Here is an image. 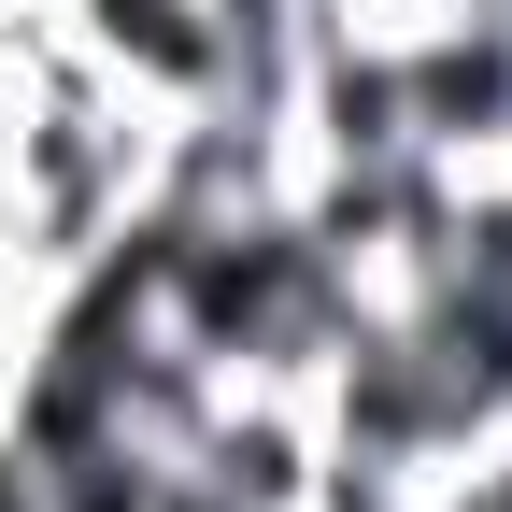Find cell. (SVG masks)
Returning <instances> with one entry per match:
<instances>
[{"label":"cell","mask_w":512,"mask_h":512,"mask_svg":"<svg viewBox=\"0 0 512 512\" xmlns=\"http://www.w3.org/2000/svg\"><path fill=\"white\" fill-rule=\"evenodd\" d=\"M384 57H399V143L441 157V171H498L512 157V15H413L384 29Z\"/></svg>","instance_id":"obj_1"},{"label":"cell","mask_w":512,"mask_h":512,"mask_svg":"<svg viewBox=\"0 0 512 512\" xmlns=\"http://www.w3.org/2000/svg\"><path fill=\"white\" fill-rule=\"evenodd\" d=\"M57 43H72L86 72H114L143 114H185V100H214L242 72L228 0H57Z\"/></svg>","instance_id":"obj_2"},{"label":"cell","mask_w":512,"mask_h":512,"mask_svg":"<svg viewBox=\"0 0 512 512\" xmlns=\"http://www.w3.org/2000/svg\"><path fill=\"white\" fill-rule=\"evenodd\" d=\"M427 512H512V427H498V441H470V456L427 484Z\"/></svg>","instance_id":"obj_3"},{"label":"cell","mask_w":512,"mask_h":512,"mask_svg":"<svg viewBox=\"0 0 512 512\" xmlns=\"http://www.w3.org/2000/svg\"><path fill=\"white\" fill-rule=\"evenodd\" d=\"M0 512H43V470H29V441L0 427Z\"/></svg>","instance_id":"obj_4"},{"label":"cell","mask_w":512,"mask_h":512,"mask_svg":"<svg viewBox=\"0 0 512 512\" xmlns=\"http://www.w3.org/2000/svg\"><path fill=\"white\" fill-rule=\"evenodd\" d=\"M342 15H370V29H413V15H456V0H342Z\"/></svg>","instance_id":"obj_5"}]
</instances>
